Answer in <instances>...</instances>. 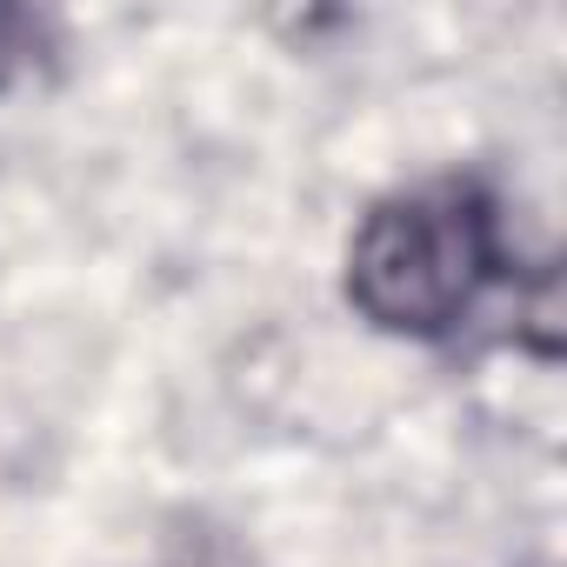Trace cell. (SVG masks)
Masks as SVG:
<instances>
[{"mask_svg": "<svg viewBox=\"0 0 567 567\" xmlns=\"http://www.w3.org/2000/svg\"><path fill=\"white\" fill-rule=\"evenodd\" d=\"M494 260V214L481 200L447 187L394 194L354 227L348 301L388 334H447L481 301Z\"/></svg>", "mask_w": 567, "mask_h": 567, "instance_id": "cell-1", "label": "cell"}, {"mask_svg": "<svg viewBox=\"0 0 567 567\" xmlns=\"http://www.w3.org/2000/svg\"><path fill=\"white\" fill-rule=\"evenodd\" d=\"M34 48H41V28H34V14H21V8H0V87H8L28 61H34Z\"/></svg>", "mask_w": 567, "mask_h": 567, "instance_id": "cell-2", "label": "cell"}]
</instances>
